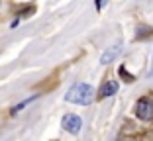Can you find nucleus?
<instances>
[{"mask_svg":"<svg viewBox=\"0 0 153 141\" xmlns=\"http://www.w3.org/2000/svg\"><path fill=\"white\" fill-rule=\"evenodd\" d=\"M61 125H63L65 131L76 135V133L81 131V128H82V120L79 118L76 114H65L63 118H61Z\"/></svg>","mask_w":153,"mask_h":141,"instance_id":"obj_3","label":"nucleus"},{"mask_svg":"<svg viewBox=\"0 0 153 141\" xmlns=\"http://www.w3.org/2000/svg\"><path fill=\"white\" fill-rule=\"evenodd\" d=\"M135 116L143 122L153 120V100L151 98H140L135 104Z\"/></svg>","mask_w":153,"mask_h":141,"instance_id":"obj_2","label":"nucleus"},{"mask_svg":"<svg viewBox=\"0 0 153 141\" xmlns=\"http://www.w3.org/2000/svg\"><path fill=\"white\" fill-rule=\"evenodd\" d=\"M120 77H124V80H126V82H131V80H134V75H130L124 67H120Z\"/></svg>","mask_w":153,"mask_h":141,"instance_id":"obj_6","label":"nucleus"},{"mask_svg":"<svg viewBox=\"0 0 153 141\" xmlns=\"http://www.w3.org/2000/svg\"><path fill=\"white\" fill-rule=\"evenodd\" d=\"M118 92V82L116 80H108V82H104L102 88H100L98 92V98H108V96L116 94Z\"/></svg>","mask_w":153,"mask_h":141,"instance_id":"obj_4","label":"nucleus"},{"mask_svg":"<svg viewBox=\"0 0 153 141\" xmlns=\"http://www.w3.org/2000/svg\"><path fill=\"white\" fill-rule=\"evenodd\" d=\"M100 6H102V0H96V8L100 10Z\"/></svg>","mask_w":153,"mask_h":141,"instance_id":"obj_7","label":"nucleus"},{"mask_svg":"<svg viewBox=\"0 0 153 141\" xmlns=\"http://www.w3.org/2000/svg\"><path fill=\"white\" fill-rule=\"evenodd\" d=\"M120 53V45H116V47H110L108 51H106V53L102 55V59H100V63L102 65H106V63H110V61L114 59V57H116V55Z\"/></svg>","mask_w":153,"mask_h":141,"instance_id":"obj_5","label":"nucleus"},{"mask_svg":"<svg viewBox=\"0 0 153 141\" xmlns=\"http://www.w3.org/2000/svg\"><path fill=\"white\" fill-rule=\"evenodd\" d=\"M65 100L71 104H81V106H88L94 100V88L86 84V82H76L69 88V92L65 94Z\"/></svg>","mask_w":153,"mask_h":141,"instance_id":"obj_1","label":"nucleus"}]
</instances>
